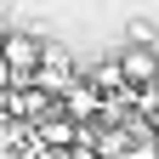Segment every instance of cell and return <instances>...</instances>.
I'll return each instance as SVG.
<instances>
[{
    "instance_id": "obj_1",
    "label": "cell",
    "mask_w": 159,
    "mask_h": 159,
    "mask_svg": "<svg viewBox=\"0 0 159 159\" xmlns=\"http://www.w3.org/2000/svg\"><path fill=\"white\" fill-rule=\"evenodd\" d=\"M0 57L11 63V74H40V63H46V40H34V34H6V46H0Z\"/></svg>"
},
{
    "instance_id": "obj_2",
    "label": "cell",
    "mask_w": 159,
    "mask_h": 159,
    "mask_svg": "<svg viewBox=\"0 0 159 159\" xmlns=\"http://www.w3.org/2000/svg\"><path fill=\"white\" fill-rule=\"evenodd\" d=\"M119 68H125L131 85H153V80H159V46H125Z\"/></svg>"
},
{
    "instance_id": "obj_3",
    "label": "cell",
    "mask_w": 159,
    "mask_h": 159,
    "mask_svg": "<svg viewBox=\"0 0 159 159\" xmlns=\"http://www.w3.org/2000/svg\"><path fill=\"white\" fill-rule=\"evenodd\" d=\"M63 108H68L74 119H91V114H102V91L85 85V80H74V85L63 91Z\"/></svg>"
},
{
    "instance_id": "obj_4",
    "label": "cell",
    "mask_w": 159,
    "mask_h": 159,
    "mask_svg": "<svg viewBox=\"0 0 159 159\" xmlns=\"http://www.w3.org/2000/svg\"><path fill=\"white\" fill-rule=\"evenodd\" d=\"M91 85L102 91V97H114V91H131V80H125V68H119V63H97Z\"/></svg>"
},
{
    "instance_id": "obj_5",
    "label": "cell",
    "mask_w": 159,
    "mask_h": 159,
    "mask_svg": "<svg viewBox=\"0 0 159 159\" xmlns=\"http://www.w3.org/2000/svg\"><path fill=\"white\" fill-rule=\"evenodd\" d=\"M125 40H131V46H159V29L148 23V17H131V23H125Z\"/></svg>"
},
{
    "instance_id": "obj_6",
    "label": "cell",
    "mask_w": 159,
    "mask_h": 159,
    "mask_svg": "<svg viewBox=\"0 0 159 159\" xmlns=\"http://www.w3.org/2000/svg\"><path fill=\"white\" fill-rule=\"evenodd\" d=\"M11 80H17V74H11V63H6V57H0V91H6Z\"/></svg>"
},
{
    "instance_id": "obj_7",
    "label": "cell",
    "mask_w": 159,
    "mask_h": 159,
    "mask_svg": "<svg viewBox=\"0 0 159 159\" xmlns=\"http://www.w3.org/2000/svg\"><path fill=\"white\" fill-rule=\"evenodd\" d=\"M153 131H159V108H153Z\"/></svg>"
},
{
    "instance_id": "obj_8",
    "label": "cell",
    "mask_w": 159,
    "mask_h": 159,
    "mask_svg": "<svg viewBox=\"0 0 159 159\" xmlns=\"http://www.w3.org/2000/svg\"><path fill=\"white\" fill-rule=\"evenodd\" d=\"M0 46H6V34H0Z\"/></svg>"
}]
</instances>
